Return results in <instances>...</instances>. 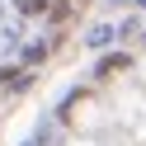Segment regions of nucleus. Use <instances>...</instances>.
Segmentation results:
<instances>
[{
    "mask_svg": "<svg viewBox=\"0 0 146 146\" xmlns=\"http://www.w3.org/2000/svg\"><path fill=\"white\" fill-rule=\"evenodd\" d=\"M42 5H47V0H19V10H24V14H38Z\"/></svg>",
    "mask_w": 146,
    "mask_h": 146,
    "instance_id": "nucleus-2",
    "label": "nucleus"
},
{
    "mask_svg": "<svg viewBox=\"0 0 146 146\" xmlns=\"http://www.w3.org/2000/svg\"><path fill=\"white\" fill-rule=\"evenodd\" d=\"M137 5H141V10H146V0H137Z\"/></svg>",
    "mask_w": 146,
    "mask_h": 146,
    "instance_id": "nucleus-3",
    "label": "nucleus"
},
{
    "mask_svg": "<svg viewBox=\"0 0 146 146\" xmlns=\"http://www.w3.org/2000/svg\"><path fill=\"white\" fill-rule=\"evenodd\" d=\"M123 66H127V57H108L104 66H99V76H108V71H123Z\"/></svg>",
    "mask_w": 146,
    "mask_h": 146,
    "instance_id": "nucleus-1",
    "label": "nucleus"
}]
</instances>
